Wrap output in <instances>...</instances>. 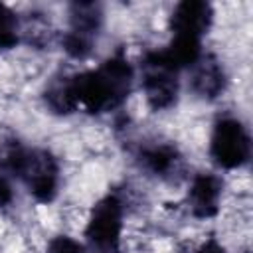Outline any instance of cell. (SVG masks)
<instances>
[{"label":"cell","mask_w":253,"mask_h":253,"mask_svg":"<svg viewBox=\"0 0 253 253\" xmlns=\"http://www.w3.org/2000/svg\"><path fill=\"white\" fill-rule=\"evenodd\" d=\"M103 12L99 4L93 2H81L71 6V22L69 30L63 38V49L69 57L83 59L91 53L97 34L101 30Z\"/></svg>","instance_id":"cell-5"},{"label":"cell","mask_w":253,"mask_h":253,"mask_svg":"<svg viewBox=\"0 0 253 253\" xmlns=\"http://www.w3.org/2000/svg\"><path fill=\"white\" fill-rule=\"evenodd\" d=\"M6 168L38 202L47 204L55 198L59 186V166L51 152L14 144L6 154Z\"/></svg>","instance_id":"cell-2"},{"label":"cell","mask_w":253,"mask_h":253,"mask_svg":"<svg viewBox=\"0 0 253 253\" xmlns=\"http://www.w3.org/2000/svg\"><path fill=\"white\" fill-rule=\"evenodd\" d=\"M125 206L117 194L101 198L85 227V253H121Z\"/></svg>","instance_id":"cell-3"},{"label":"cell","mask_w":253,"mask_h":253,"mask_svg":"<svg viewBox=\"0 0 253 253\" xmlns=\"http://www.w3.org/2000/svg\"><path fill=\"white\" fill-rule=\"evenodd\" d=\"M210 154L219 168L233 170L247 164L251 156V136L247 126L235 117H223L213 125Z\"/></svg>","instance_id":"cell-4"},{"label":"cell","mask_w":253,"mask_h":253,"mask_svg":"<svg viewBox=\"0 0 253 253\" xmlns=\"http://www.w3.org/2000/svg\"><path fill=\"white\" fill-rule=\"evenodd\" d=\"M20 42V20L6 4H0V49H12Z\"/></svg>","instance_id":"cell-11"},{"label":"cell","mask_w":253,"mask_h":253,"mask_svg":"<svg viewBox=\"0 0 253 253\" xmlns=\"http://www.w3.org/2000/svg\"><path fill=\"white\" fill-rule=\"evenodd\" d=\"M192 69V89L202 97H217L225 87V75L219 61L213 57H200Z\"/></svg>","instance_id":"cell-9"},{"label":"cell","mask_w":253,"mask_h":253,"mask_svg":"<svg viewBox=\"0 0 253 253\" xmlns=\"http://www.w3.org/2000/svg\"><path fill=\"white\" fill-rule=\"evenodd\" d=\"M132 81V63L123 53H115L91 71L49 85L45 103L59 115H69L79 107L91 115H99L119 109L130 95Z\"/></svg>","instance_id":"cell-1"},{"label":"cell","mask_w":253,"mask_h":253,"mask_svg":"<svg viewBox=\"0 0 253 253\" xmlns=\"http://www.w3.org/2000/svg\"><path fill=\"white\" fill-rule=\"evenodd\" d=\"M10 198H12V188H10L8 180H6L4 176H0V206L8 204Z\"/></svg>","instance_id":"cell-13"},{"label":"cell","mask_w":253,"mask_h":253,"mask_svg":"<svg viewBox=\"0 0 253 253\" xmlns=\"http://www.w3.org/2000/svg\"><path fill=\"white\" fill-rule=\"evenodd\" d=\"M196 253H225V249H223L215 239H210V241H206Z\"/></svg>","instance_id":"cell-14"},{"label":"cell","mask_w":253,"mask_h":253,"mask_svg":"<svg viewBox=\"0 0 253 253\" xmlns=\"http://www.w3.org/2000/svg\"><path fill=\"white\" fill-rule=\"evenodd\" d=\"M178 158V150L172 144H154L140 152L142 166L156 176H168L172 168H176Z\"/></svg>","instance_id":"cell-10"},{"label":"cell","mask_w":253,"mask_h":253,"mask_svg":"<svg viewBox=\"0 0 253 253\" xmlns=\"http://www.w3.org/2000/svg\"><path fill=\"white\" fill-rule=\"evenodd\" d=\"M221 178L213 172H200L192 178L190 190H188V204L194 217L210 219L219 211V200H221Z\"/></svg>","instance_id":"cell-7"},{"label":"cell","mask_w":253,"mask_h":253,"mask_svg":"<svg viewBox=\"0 0 253 253\" xmlns=\"http://www.w3.org/2000/svg\"><path fill=\"white\" fill-rule=\"evenodd\" d=\"M47 253H85V247H83V243L75 241L73 237L57 235L49 241Z\"/></svg>","instance_id":"cell-12"},{"label":"cell","mask_w":253,"mask_h":253,"mask_svg":"<svg viewBox=\"0 0 253 253\" xmlns=\"http://www.w3.org/2000/svg\"><path fill=\"white\" fill-rule=\"evenodd\" d=\"M142 69H144L142 91H144L146 103L154 111H162V109L172 107L178 99V89H180L178 73L156 63L148 53L142 59Z\"/></svg>","instance_id":"cell-6"},{"label":"cell","mask_w":253,"mask_h":253,"mask_svg":"<svg viewBox=\"0 0 253 253\" xmlns=\"http://www.w3.org/2000/svg\"><path fill=\"white\" fill-rule=\"evenodd\" d=\"M211 20H213V12L208 2L186 0L176 4L170 16V28H172V34H182V36H192L202 40L210 30Z\"/></svg>","instance_id":"cell-8"}]
</instances>
